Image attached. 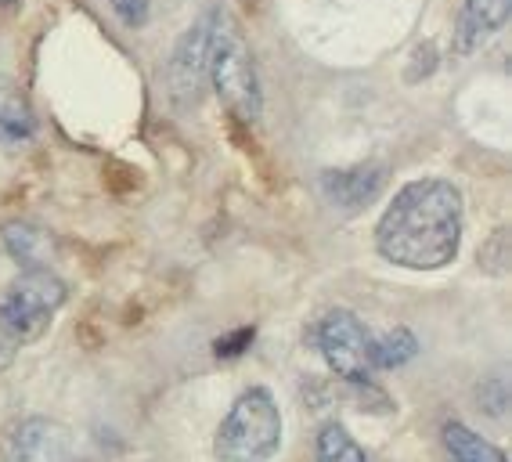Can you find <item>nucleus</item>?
<instances>
[{
    "label": "nucleus",
    "instance_id": "nucleus-1",
    "mask_svg": "<svg viewBox=\"0 0 512 462\" xmlns=\"http://www.w3.org/2000/svg\"><path fill=\"white\" fill-rule=\"evenodd\" d=\"M462 246V192L444 177L404 185L375 224L379 257L408 271H440Z\"/></svg>",
    "mask_w": 512,
    "mask_h": 462
},
{
    "label": "nucleus",
    "instance_id": "nucleus-17",
    "mask_svg": "<svg viewBox=\"0 0 512 462\" xmlns=\"http://www.w3.org/2000/svg\"><path fill=\"white\" fill-rule=\"evenodd\" d=\"M246 343H253V329H242V333H235V340H220L217 343V354L220 358H235Z\"/></svg>",
    "mask_w": 512,
    "mask_h": 462
},
{
    "label": "nucleus",
    "instance_id": "nucleus-14",
    "mask_svg": "<svg viewBox=\"0 0 512 462\" xmlns=\"http://www.w3.org/2000/svg\"><path fill=\"white\" fill-rule=\"evenodd\" d=\"M318 462H368V455L343 423H325L318 434Z\"/></svg>",
    "mask_w": 512,
    "mask_h": 462
},
{
    "label": "nucleus",
    "instance_id": "nucleus-12",
    "mask_svg": "<svg viewBox=\"0 0 512 462\" xmlns=\"http://www.w3.org/2000/svg\"><path fill=\"white\" fill-rule=\"evenodd\" d=\"M444 448H448L451 462H509V455H505L498 444L473 434L466 423L444 426Z\"/></svg>",
    "mask_w": 512,
    "mask_h": 462
},
{
    "label": "nucleus",
    "instance_id": "nucleus-4",
    "mask_svg": "<svg viewBox=\"0 0 512 462\" xmlns=\"http://www.w3.org/2000/svg\"><path fill=\"white\" fill-rule=\"evenodd\" d=\"M220 22H224V0H206V8L195 15L192 26L184 29L181 40H177L170 65H166V87H170V98H174L177 109H192L202 98Z\"/></svg>",
    "mask_w": 512,
    "mask_h": 462
},
{
    "label": "nucleus",
    "instance_id": "nucleus-7",
    "mask_svg": "<svg viewBox=\"0 0 512 462\" xmlns=\"http://www.w3.org/2000/svg\"><path fill=\"white\" fill-rule=\"evenodd\" d=\"M69 434L55 419L29 416L8 437V462H69Z\"/></svg>",
    "mask_w": 512,
    "mask_h": 462
},
{
    "label": "nucleus",
    "instance_id": "nucleus-20",
    "mask_svg": "<svg viewBox=\"0 0 512 462\" xmlns=\"http://www.w3.org/2000/svg\"><path fill=\"white\" fill-rule=\"evenodd\" d=\"M69 462H87V459H69Z\"/></svg>",
    "mask_w": 512,
    "mask_h": 462
},
{
    "label": "nucleus",
    "instance_id": "nucleus-9",
    "mask_svg": "<svg viewBox=\"0 0 512 462\" xmlns=\"http://www.w3.org/2000/svg\"><path fill=\"white\" fill-rule=\"evenodd\" d=\"M383 188V170L375 167H357V170H336V174L321 177V192L332 206L347 213H357L368 206Z\"/></svg>",
    "mask_w": 512,
    "mask_h": 462
},
{
    "label": "nucleus",
    "instance_id": "nucleus-3",
    "mask_svg": "<svg viewBox=\"0 0 512 462\" xmlns=\"http://www.w3.org/2000/svg\"><path fill=\"white\" fill-rule=\"evenodd\" d=\"M282 448V408L267 387H249L235 398L213 441L217 462H271Z\"/></svg>",
    "mask_w": 512,
    "mask_h": 462
},
{
    "label": "nucleus",
    "instance_id": "nucleus-2",
    "mask_svg": "<svg viewBox=\"0 0 512 462\" xmlns=\"http://www.w3.org/2000/svg\"><path fill=\"white\" fill-rule=\"evenodd\" d=\"M65 296L69 289L51 268H22V275L0 293V369L19 347L37 343L51 329Z\"/></svg>",
    "mask_w": 512,
    "mask_h": 462
},
{
    "label": "nucleus",
    "instance_id": "nucleus-18",
    "mask_svg": "<svg viewBox=\"0 0 512 462\" xmlns=\"http://www.w3.org/2000/svg\"><path fill=\"white\" fill-rule=\"evenodd\" d=\"M505 235H509V231L502 228V231H498V235H494V239H491V250H494V253H505V250H502V246H505ZM505 264H509V260L502 257V260H498V264H491V271H494V275H502Z\"/></svg>",
    "mask_w": 512,
    "mask_h": 462
},
{
    "label": "nucleus",
    "instance_id": "nucleus-16",
    "mask_svg": "<svg viewBox=\"0 0 512 462\" xmlns=\"http://www.w3.org/2000/svg\"><path fill=\"white\" fill-rule=\"evenodd\" d=\"M480 401L487 405V412H491V416H502L505 408H509V390H505L502 379H491V383L484 387V394H480Z\"/></svg>",
    "mask_w": 512,
    "mask_h": 462
},
{
    "label": "nucleus",
    "instance_id": "nucleus-8",
    "mask_svg": "<svg viewBox=\"0 0 512 462\" xmlns=\"http://www.w3.org/2000/svg\"><path fill=\"white\" fill-rule=\"evenodd\" d=\"M37 138V112L26 91L0 76V152H19Z\"/></svg>",
    "mask_w": 512,
    "mask_h": 462
},
{
    "label": "nucleus",
    "instance_id": "nucleus-6",
    "mask_svg": "<svg viewBox=\"0 0 512 462\" xmlns=\"http://www.w3.org/2000/svg\"><path fill=\"white\" fill-rule=\"evenodd\" d=\"M318 347L336 376H343L354 387H372V333L354 311L336 307V311L321 318Z\"/></svg>",
    "mask_w": 512,
    "mask_h": 462
},
{
    "label": "nucleus",
    "instance_id": "nucleus-15",
    "mask_svg": "<svg viewBox=\"0 0 512 462\" xmlns=\"http://www.w3.org/2000/svg\"><path fill=\"white\" fill-rule=\"evenodd\" d=\"M109 4L127 26H141L148 19V0H109Z\"/></svg>",
    "mask_w": 512,
    "mask_h": 462
},
{
    "label": "nucleus",
    "instance_id": "nucleus-19",
    "mask_svg": "<svg viewBox=\"0 0 512 462\" xmlns=\"http://www.w3.org/2000/svg\"><path fill=\"white\" fill-rule=\"evenodd\" d=\"M8 4H15V0H0V8H8Z\"/></svg>",
    "mask_w": 512,
    "mask_h": 462
},
{
    "label": "nucleus",
    "instance_id": "nucleus-13",
    "mask_svg": "<svg viewBox=\"0 0 512 462\" xmlns=\"http://www.w3.org/2000/svg\"><path fill=\"white\" fill-rule=\"evenodd\" d=\"M419 354V340H415L412 329H390L383 336H372V365L375 369H401Z\"/></svg>",
    "mask_w": 512,
    "mask_h": 462
},
{
    "label": "nucleus",
    "instance_id": "nucleus-5",
    "mask_svg": "<svg viewBox=\"0 0 512 462\" xmlns=\"http://www.w3.org/2000/svg\"><path fill=\"white\" fill-rule=\"evenodd\" d=\"M210 80L217 87L220 102L228 105L242 123H256L264 112V94H260V76H256L253 51L246 47L242 33L228 22H220V33L213 40L210 55Z\"/></svg>",
    "mask_w": 512,
    "mask_h": 462
},
{
    "label": "nucleus",
    "instance_id": "nucleus-11",
    "mask_svg": "<svg viewBox=\"0 0 512 462\" xmlns=\"http://www.w3.org/2000/svg\"><path fill=\"white\" fill-rule=\"evenodd\" d=\"M0 235L22 268H47V260L55 257V239L33 221H8Z\"/></svg>",
    "mask_w": 512,
    "mask_h": 462
},
{
    "label": "nucleus",
    "instance_id": "nucleus-10",
    "mask_svg": "<svg viewBox=\"0 0 512 462\" xmlns=\"http://www.w3.org/2000/svg\"><path fill=\"white\" fill-rule=\"evenodd\" d=\"M512 4L509 0H466L462 4V19L455 29V44L462 55H469L473 47H480V40H487L491 33L509 22Z\"/></svg>",
    "mask_w": 512,
    "mask_h": 462
}]
</instances>
